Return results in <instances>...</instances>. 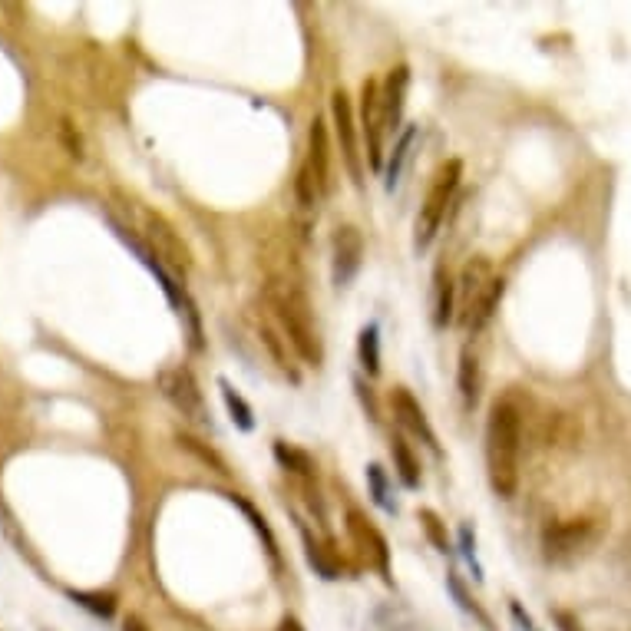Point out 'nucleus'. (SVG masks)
Masks as SVG:
<instances>
[{"label":"nucleus","instance_id":"nucleus-1","mask_svg":"<svg viewBox=\"0 0 631 631\" xmlns=\"http://www.w3.org/2000/svg\"><path fill=\"white\" fill-rule=\"evenodd\" d=\"M113 209L123 215L119 235H123L126 242H133V248H143L149 258H156L172 278L189 275L192 252L166 215H159L156 209H149L146 202H139L126 192H113Z\"/></svg>","mask_w":631,"mask_h":631},{"label":"nucleus","instance_id":"nucleus-24","mask_svg":"<svg viewBox=\"0 0 631 631\" xmlns=\"http://www.w3.org/2000/svg\"><path fill=\"white\" fill-rule=\"evenodd\" d=\"M70 598L96 618H113L116 615V598L110 592H70Z\"/></svg>","mask_w":631,"mask_h":631},{"label":"nucleus","instance_id":"nucleus-2","mask_svg":"<svg viewBox=\"0 0 631 631\" xmlns=\"http://www.w3.org/2000/svg\"><path fill=\"white\" fill-rule=\"evenodd\" d=\"M265 304L271 311V321H275L281 334L288 337V344L295 347V354L301 361L311 367H321L324 364V341H321L318 318H314V308L308 301V291L301 285V278L291 275L288 268L278 271V275H271L265 285Z\"/></svg>","mask_w":631,"mask_h":631},{"label":"nucleus","instance_id":"nucleus-12","mask_svg":"<svg viewBox=\"0 0 631 631\" xmlns=\"http://www.w3.org/2000/svg\"><path fill=\"white\" fill-rule=\"evenodd\" d=\"M304 169L311 172L314 186H318L321 199L331 192V139H328V123H324L321 116L311 119V129H308V156L301 162Z\"/></svg>","mask_w":631,"mask_h":631},{"label":"nucleus","instance_id":"nucleus-6","mask_svg":"<svg viewBox=\"0 0 631 631\" xmlns=\"http://www.w3.org/2000/svg\"><path fill=\"white\" fill-rule=\"evenodd\" d=\"M460 179H463V162L460 159H450L443 162L437 169V176H433L430 189H427V199L420 202V212H417V222H413V248L417 252H427L433 245V238H437L440 225L446 219V209H450L456 189H460Z\"/></svg>","mask_w":631,"mask_h":631},{"label":"nucleus","instance_id":"nucleus-9","mask_svg":"<svg viewBox=\"0 0 631 631\" xmlns=\"http://www.w3.org/2000/svg\"><path fill=\"white\" fill-rule=\"evenodd\" d=\"M361 133L367 143V159L371 169H384V136H387V119H384V100H380V83L364 80L361 86Z\"/></svg>","mask_w":631,"mask_h":631},{"label":"nucleus","instance_id":"nucleus-16","mask_svg":"<svg viewBox=\"0 0 631 631\" xmlns=\"http://www.w3.org/2000/svg\"><path fill=\"white\" fill-rule=\"evenodd\" d=\"M407 86H410V70H407V67H394V70L387 73V80L380 83V100H384L387 133H397L400 123H404Z\"/></svg>","mask_w":631,"mask_h":631},{"label":"nucleus","instance_id":"nucleus-31","mask_svg":"<svg viewBox=\"0 0 631 631\" xmlns=\"http://www.w3.org/2000/svg\"><path fill=\"white\" fill-rule=\"evenodd\" d=\"M308 559H311L314 569L324 575V579H337V565L328 556H324V549H318L314 542H308Z\"/></svg>","mask_w":631,"mask_h":631},{"label":"nucleus","instance_id":"nucleus-8","mask_svg":"<svg viewBox=\"0 0 631 631\" xmlns=\"http://www.w3.org/2000/svg\"><path fill=\"white\" fill-rule=\"evenodd\" d=\"M331 116H334V133H337V146H341V159L347 176L357 189L364 186V166H361V143H357V119H354V106L351 96L344 90H334L331 96Z\"/></svg>","mask_w":631,"mask_h":631},{"label":"nucleus","instance_id":"nucleus-19","mask_svg":"<svg viewBox=\"0 0 631 631\" xmlns=\"http://www.w3.org/2000/svg\"><path fill=\"white\" fill-rule=\"evenodd\" d=\"M390 453H394L400 483H404L407 489H417L420 486V463H417V456H413V450L407 446V440L404 437H394V443H390Z\"/></svg>","mask_w":631,"mask_h":631},{"label":"nucleus","instance_id":"nucleus-10","mask_svg":"<svg viewBox=\"0 0 631 631\" xmlns=\"http://www.w3.org/2000/svg\"><path fill=\"white\" fill-rule=\"evenodd\" d=\"M364 265V235L357 225H337L331 235V278L337 288H351Z\"/></svg>","mask_w":631,"mask_h":631},{"label":"nucleus","instance_id":"nucleus-34","mask_svg":"<svg viewBox=\"0 0 631 631\" xmlns=\"http://www.w3.org/2000/svg\"><path fill=\"white\" fill-rule=\"evenodd\" d=\"M278 631H304V625L298 622L295 615H288V618H281V625H278Z\"/></svg>","mask_w":631,"mask_h":631},{"label":"nucleus","instance_id":"nucleus-26","mask_svg":"<svg viewBox=\"0 0 631 631\" xmlns=\"http://www.w3.org/2000/svg\"><path fill=\"white\" fill-rule=\"evenodd\" d=\"M232 503H235L238 509H242V513H245L248 519H252V526H255V532H258V536H261V539H265V546H268V556H271V559H275V562H278V542H275V536H271V529H268V522H265V516H258V513H255V506H252V503H245V499H242V496H232Z\"/></svg>","mask_w":631,"mask_h":631},{"label":"nucleus","instance_id":"nucleus-28","mask_svg":"<svg viewBox=\"0 0 631 631\" xmlns=\"http://www.w3.org/2000/svg\"><path fill=\"white\" fill-rule=\"evenodd\" d=\"M446 585H450V592L456 595V602H460V608H466V612H470V615H476V618H480V622L489 628V631H493V622H489V615L483 612V608L480 605H476L473 602V598L470 595H466V589H463V585H460V579H456V575H450V579H446Z\"/></svg>","mask_w":631,"mask_h":631},{"label":"nucleus","instance_id":"nucleus-22","mask_svg":"<svg viewBox=\"0 0 631 631\" xmlns=\"http://www.w3.org/2000/svg\"><path fill=\"white\" fill-rule=\"evenodd\" d=\"M219 387H222V400H225L228 413H232V420L242 430H252L255 427V413H252V407H248V400L238 394V390L228 384V380H219Z\"/></svg>","mask_w":631,"mask_h":631},{"label":"nucleus","instance_id":"nucleus-30","mask_svg":"<svg viewBox=\"0 0 631 631\" xmlns=\"http://www.w3.org/2000/svg\"><path fill=\"white\" fill-rule=\"evenodd\" d=\"M179 443L186 446V450H195V453L202 456L205 463H212V466H215V470H219V473H228V470H225V463L219 460V456H215L212 450H205V446H202L199 440H195V437H189V433H179Z\"/></svg>","mask_w":631,"mask_h":631},{"label":"nucleus","instance_id":"nucleus-20","mask_svg":"<svg viewBox=\"0 0 631 631\" xmlns=\"http://www.w3.org/2000/svg\"><path fill=\"white\" fill-rule=\"evenodd\" d=\"M413 143H417V129H404V136L397 139V146H394V156H390V162L384 166V176H387V189H394L397 186V179H400V172H404L407 166V159H410V149Z\"/></svg>","mask_w":631,"mask_h":631},{"label":"nucleus","instance_id":"nucleus-23","mask_svg":"<svg viewBox=\"0 0 631 631\" xmlns=\"http://www.w3.org/2000/svg\"><path fill=\"white\" fill-rule=\"evenodd\" d=\"M275 456H278V463H281V466H288L291 473L304 476V480H311V476H314L311 456H308V453H301V450H295V446H288L285 440H275Z\"/></svg>","mask_w":631,"mask_h":631},{"label":"nucleus","instance_id":"nucleus-25","mask_svg":"<svg viewBox=\"0 0 631 631\" xmlns=\"http://www.w3.org/2000/svg\"><path fill=\"white\" fill-rule=\"evenodd\" d=\"M367 483H371V493H374V503L384 506L387 513H397V503L390 499V489H387V476H384V466L371 463L367 466Z\"/></svg>","mask_w":631,"mask_h":631},{"label":"nucleus","instance_id":"nucleus-4","mask_svg":"<svg viewBox=\"0 0 631 631\" xmlns=\"http://www.w3.org/2000/svg\"><path fill=\"white\" fill-rule=\"evenodd\" d=\"M503 295H506V281L503 275L493 271V261L483 255L466 261L460 275V288H456V311H460L463 331L480 334L486 324L493 321Z\"/></svg>","mask_w":631,"mask_h":631},{"label":"nucleus","instance_id":"nucleus-21","mask_svg":"<svg viewBox=\"0 0 631 631\" xmlns=\"http://www.w3.org/2000/svg\"><path fill=\"white\" fill-rule=\"evenodd\" d=\"M357 354H361L364 371L371 377H377L380 374V331H377V324L361 328V337H357Z\"/></svg>","mask_w":631,"mask_h":631},{"label":"nucleus","instance_id":"nucleus-33","mask_svg":"<svg viewBox=\"0 0 631 631\" xmlns=\"http://www.w3.org/2000/svg\"><path fill=\"white\" fill-rule=\"evenodd\" d=\"M123 631H149V628H146V622L139 615H129L123 622Z\"/></svg>","mask_w":631,"mask_h":631},{"label":"nucleus","instance_id":"nucleus-5","mask_svg":"<svg viewBox=\"0 0 631 631\" xmlns=\"http://www.w3.org/2000/svg\"><path fill=\"white\" fill-rule=\"evenodd\" d=\"M605 536L602 516H572L549 522L542 532V556L552 565H572L585 559Z\"/></svg>","mask_w":631,"mask_h":631},{"label":"nucleus","instance_id":"nucleus-18","mask_svg":"<svg viewBox=\"0 0 631 631\" xmlns=\"http://www.w3.org/2000/svg\"><path fill=\"white\" fill-rule=\"evenodd\" d=\"M453 311H456V288L450 275H446V268L437 265V271H433V324L446 328L453 321Z\"/></svg>","mask_w":631,"mask_h":631},{"label":"nucleus","instance_id":"nucleus-27","mask_svg":"<svg viewBox=\"0 0 631 631\" xmlns=\"http://www.w3.org/2000/svg\"><path fill=\"white\" fill-rule=\"evenodd\" d=\"M295 195H298V205L301 209H314V205L321 202V192L318 186H314V179H311V172L308 169H298V179H295Z\"/></svg>","mask_w":631,"mask_h":631},{"label":"nucleus","instance_id":"nucleus-35","mask_svg":"<svg viewBox=\"0 0 631 631\" xmlns=\"http://www.w3.org/2000/svg\"><path fill=\"white\" fill-rule=\"evenodd\" d=\"M625 572H628V582H631V532L625 536Z\"/></svg>","mask_w":631,"mask_h":631},{"label":"nucleus","instance_id":"nucleus-3","mask_svg":"<svg viewBox=\"0 0 631 631\" xmlns=\"http://www.w3.org/2000/svg\"><path fill=\"white\" fill-rule=\"evenodd\" d=\"M522 410L516 400H496L486 420V473L496 496L509 499L519 489Z\"/></svg>","mask_w":631,"mask_h":631},{"label":"nucleus","instance_id":"nucleus-17","mask_svg":"<svg viewBox=\"0 0 631 631\" xmlns=\"http://www.w3.org/2000/svg\"><path fill=\"white\" fill-rule=\"evenodd\" d=\"M456 387H460L463 404L476 407L480 390H483V364L473 347H463V354H460V364H456Z\"/></svg>","mask_w":631,"mask_h":631},{"label":"nucleus","instance_id":"nucleus-15","mask_svg":"<svg viewBox=\"0 0 631 631\" xmlns=\"http://www.w3.org/2000/svg\"><path fill=\"white\" fill-rule=\"evenodd\" d=\"M255 331H258V341L265 344V351H268V357L271 361H275V367L281 374H285L291 384H298L301 380V374H298V364H295V347L288 344V337L281 334V328H275V324H271V318H265V314H261V318H255Z\"/></svg>","mask_w":631,"mask_h":631},{"label":"nucleus","instance_id":"nucleus-13","mask_svg":"<svg viewBox=\"0 0 631 631\" xmlns=\"http://www.w3.org/2000/svg\"><path fill=\"white\" fill-rule=\"evenodd\" d=\"M347 529H351V536L357 546H361L364 556L371 559L380 569V575L390 582V549H387V539L380 536V529L361 513V509H347Z\"/></svg>","mask_w":631,"mask_h":631},{"label":"nucleus","instance_id":"nucleus-7","mask_svg":"<svg viewBox=\"0 0 631 631\" xmlns=\"http://www.w3.org/2000/svg\"><path fill=\"white\" fill-rule=\"evenodd\" d=\"M159 390L186 420L199 423V427L209 423V410H205V397L199 390V380H195V374L189 371V367H169V371H162L159 374Z\"/></svg>","mask_w":631,"mask_h":631},{"label":"nucleus","instance_id":"nucleus-11","mask_svg":"<svg viewBox=\"0 0 631 631\" xmlns=\"http://www.w3.org/2000/svg\"><path fill=\"white\" fill-rule=\"evenodd\" d=\"M559 631H631V618L618 608L589 605L575 612H556Z\"/></svg>","mask_w":631,"mask_h":631},{"label":"nucleus","instance_id":"nucleus-29","mask_svg":"<svg viewBox=\"0 0 631 631\" xmlns=\"http://www.w3.org/2000/svg\"><path fill=\"white\" fill-rule=\"evenodd\" d=\"M420 519H423V529H427V536H430L433 542H437V549H440V552H450V539H446L440 516L433 513V509H420Z\"/></svg>","mask_w":631,"mask_h":631},{"label":"nucleus","instance_id":"nucleus-32","mask_svg":"<svg viewBox=\"0 0 631 631\" xmlns=\"http://www.w3.org/2000/svg\"><path fill=\"white\" fill-rule=\"evenodd\" d=\"M509 615H513V622H516V628L519 631H539L536 628V622H532V615L526 612V608H522L516 598H509Z\"/></svg>","mask_w":631,"mask_h":631},{"label":"nucleus","instance_id":"nucleus-14","mask_svg":"<svg viewBox=\"0 0 631 631\" xmlns=\"http://www.w3.org/2000/svg\"><path fill=\"white\" fill-rule=\"evenodd\" d=\"M390 404H394V413H397V423L404 427L407 433H413L417 440H423L430 446L433 453H440V443H437V433H433L427 413H423L420 400L410 394L407 387H394V394H390Z\"/></svg>","mask_w":631,"mask_h":631}]
</instances>
